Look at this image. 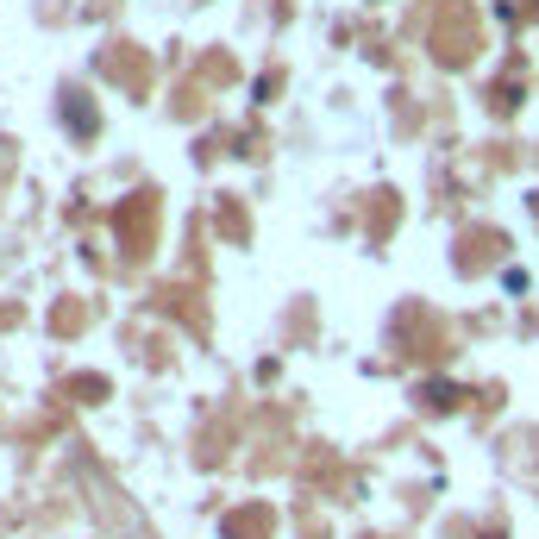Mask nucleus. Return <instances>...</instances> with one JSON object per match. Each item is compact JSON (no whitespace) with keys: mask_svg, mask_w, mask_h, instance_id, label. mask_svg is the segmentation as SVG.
Instances as JSON below:
<instances>
[]
</instances>
